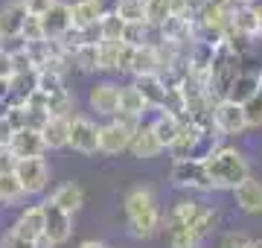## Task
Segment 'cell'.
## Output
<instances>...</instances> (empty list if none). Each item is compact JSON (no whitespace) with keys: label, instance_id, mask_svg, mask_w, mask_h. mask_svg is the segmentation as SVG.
Segmentation results:
<instances>
[{"label":"cell","instance_id":"obj_4","mask_svg":"<svg viewBox=\"0 0 262 248\" xmlns=\"http://www.w3.org/2000/svg\"><path fill=\"white\" fill-rule=\"evenodd\" d=\"M99 126L84 114H73L67 120V146L73 152H82V155H96L99 152Z\"/></svg>","mask_w":262,"mask_h":248},{"label":"cell","instance_id":"obj_37","mask_svg":"<svg viewBox=\"0 0 262 248\" xmlns=\"http://www.w3.org/2000/svg\"><path fill=\"white\" fill-rule=\"evenodd\" d=\"M35 91H41V94H56V91H64V79L56 76V73H44V70H38Z\"/></svg>","mask_w":262,"mask_h":248},{"label":"cell","instance_id":"obj_38","mask_svg":"<svg viewBox=\"0 0 262 248\" xmlns=\"http://www.w3.org/2000/svg\"><path fill=\"white\" fill-rule=\"evenodd\" d=\"M251 245V237L245 231H227L225 237L219 239V248H248Z\"/></svg>","mask_w":262,"mask_h":248},{"label":"cell","instance_id":"obj_30","mask_svg":"<svg viewBox=\"0 0 262 248\" xmlns=\"http://www.w3.org/2000/svg\"><path fill=\"white\" fill-rule=\"evenodd\" d=\"M114 15L122 24H146V9H143V0H120Z\"/></svg>","mask_w":262,"mask_h":248},{"label":"cell","instance_id":"obj_7","mask_svg":"<svg viewBox=\"0 0 262 248\" xmlns=\"http://www.w3.org/2000/svg\"><path fill=\"white\" fill-rule=\"evenodd\" d=\"M41 208H44V239L56 248L64 245L67 239L73 237V216L58 210L50 201H41Z\"/></svg>","mask_w":262,"mask_h":248},{"label":"cell","instance_id":"obj_29","mask_svg":"<svg viewBox=\"0 0 262 248\" xmlns=\"http://www.w3.org/2000/svg\"><path fill=\"white\" fill-rule=\"evenodd\" d=\"M117 53H120V44L99 41V44H96V70H102V73H117Z\"/></svg>","mask_w":262,"mask_h":248},{"label":"cell","instance_id":"obj_28","mask_svg":"<svg viewBox=\"0 0 262 248\" xmlns=\"http://www.w3.org/2000/svg\"><path fill=\"white\" fill-rule=\"evenodd\" d=\"M47 114L50 117H73V94L70 91H56V94H47Z\"/></svg>","mask_w":262,"mask_h":248},{"label":"cell","instance_id":"obj_9","mask_svg":"<svg viewBox=\"0 0 262 248\" xmlns=\"http://www.w3.org/2000/svg\"><path fill=\"white\" fill-rule=\"evenodd\" d=\"M131 132L128 126L117 123V120H108V123L99 126V152L105 155H120V152H128V140H131Z\"/></svg>","mask_w":262,"mask_h":248},{"label":"cell","instance_id":"obj_25","mask_svg":"<svg viewBox=\"0 0 262 248\" xmlns=\"http://www.w3.org/2000/svg\"><path fill=\"white\" fill-rule=\"evenodd\" d=\"M38 134L44 140V149H64L67 146V117H50Z\"/></svg>","mask_w":262,"mask_h":248},{"label":"cell","instance_id":"obj_39","mask_svg":"<svg viewBox=\"0 0 262 248\" xmlns=\"http://www.w3.org/2000/svg\"><path fill=\"white\" fill-rule=\"evenodd\" d=\"M47 120H50L47 111H38V108H27V126H24V129H29V132H41Z\"/></svg>","mask_w":262,"mask_h":248},{"label":"cell","instance_id":"obj_19","mask_svg":"<svg viewBox=\"0 0 262 248\" xmlns=\"http://www.w3.org/2000/svg\"><path fill=\"white\" fill-rule=\"evenodd\" d=\"M27 20V9L20 0H6L0 6V38H12V35H20V27Z\"/></svg>","mask_w":262,"mask_h":248},{"label":"cell","instance_id":"obj_33","mask_svg":"<svg viewBox=\"0 0 262 248\" xmlns=\"http://www.w3.org/2000/svg\"><path fill=\"white\" fill-rule=\"evenodd\" d=\"M242 111H245V123H248V129H262V88L242 105Z\"/></svg>","mask_w":262,"mask_h":248},{"label":"cell","instance_id":"obj_45","mask_svg":"<svg viewBox=\"0 0 262 248\" xmlns=\"http://www.w3.org/2000/svg\"><path fill=\"white\" fill-rule=\"evenodd\" d=\"M15 163H18V158H15L9 149H0V172H12Z\"/></svg>","mask_w":262,"mask_h":248},{"label":"cell","instance_id":"obj_50","mask_svg":"<svg viewBox=\"0 0 262 248\" xmlns=\"http://www.w3.org/2000/svg\"><path fill=\"white\" fill-rule=\"evenodd\" d=\"M256 0H233V6H253Z\"/></svg>","mask_w":262,"mask_h":248},{"label":"cell","instance_id":"obj_48","mask_svg":"<svg viewBox=\"0 0 262 248\" xmlns=\"http://www.w3.org/2000/svg\"><path fill=\"white\" fill-rule=\"evenodd\" d=\"M79 248H108V245H102V242H96V239H88V242H82Z\"/></svg>","mask_w":262,"mask_h":248},{"label":"cell","instance_id":"obj_42","mask_svg":"<svg viewBox=\"0 0 262 248\" xmlns=\"http://www.w3.org/2000/svg\"><path fill=\"white\" fill-rule=\"evenodd\" d=\"M0 248H35V242H27V239H20L18 234L6 231V234H3V239H0Z\"/></svg>","mask_w":262,"mask_h":248},{"label":"cell","instance_id":"obj_35","mask_svg":"<svg viewBox=\"0 0 262 248\" xmlns=\"http://www.w3.org/2000/svg\"><path fill=\"white\" fill-rule=\"evenodd\" d=\"M70 61L76 65V70L82 73H96V47H79L70 56Z\"/></svg>","mask_w":262,"mask_h":248},{"label":"cell","instance_id":"obj_23","mask_svg":"<svg viewBox=\"0 0 262 248\" xmlns=\"http://www.w3.org/2000/svg\"><path fill=\"white\" fill-rule=\"evenodd\" d=\"M146 102H143L140 91L134 85H120V102H117V114L122 117H134V120H143L146 117Z\"/></svg>","mask_w":262,"mask_h":248},{"label":"cell","instance_id":"obj_43","mask_svg":"<svg viewBox=\"0 0 262 248\" xmlns=\"http://www.w3.org/2000/svg\"><path fill=\"white\" fill-rule=\"evenodd\" d=\"M12 134H15V129H12V126H9V120L3 117V120H0V149H9Z\"/></svg>","mask_w":262,"mask_h":248},{"label":"cell","instance_id":"obj_49","mask_svg":"<svg viewBox=\"0 0 262 248\" xmlns=\"http://www.w3.org/2000/svg\"><path fill=\"white\" fill-rule=\"evenodd\" d=\"M6 114H9V102H6V99H0V120H3Z\"/></svg>","mask_w":262,"mask_h":248},{"label":"cell","instance_id":"obj_15","mask_svg":"<svg viewBox=\"0 0 262 248\" xmlns=\"http://www.w3.org/2000/svg\"><path fill=\"white\" fill-rule=\"evenodd\" d=\"M50 204H56L58 210H64V213H70V216H76V210L84 204V190L79 181H64L58 184L56 190L50 193Z\"/></svg>","mask_w":262,"mask_h":248},{"label":"cell","instance_id":"obj_44","mask_svg":"<svg viewBox=\"0 0 262 248\" xmlns=\"http://www.w3.org/2000/svg\"><path fill=\"white\" fill-rule=\"evenodd\" d=\"M15 76V67H12V56H6L0 50V79H12Z\"/></svg>","mask_w":262,"mask_h":248},{"label":"cell","instance_id":"obj_16","mask_svg":"<svg viewBox=\"0 0 262 248\" xmlns=\"http://www.w3.org/2000/svg\"><path fill=\"white\" fill-rule=\"evenodd\" d=\"M9 152L15 158H44V140H41V134L38 132H29V129H20V132L12 134L9 140Z\"/></svg>","mask_w":262,"mask_h":248},{"label":"cell","instance_id":"obj_27","mask_svg":"<svg viewBox=\"0 0 262 248\" xmlns=\"http://www.w3.org/2000/svg\"><path fill=\"white\" fill-rule=\"evenodd\" d=\"M24 199H27V193L20 190V184L15 181V175L12 172H0V204L3 208H12V204H18Z\"/></svg>","mask_w":262,"mask_h":248},{"label":"cell","instance_id":"obj_46","mask_svg":"<svg viewBox=\"0 0 262 248\" xmlns=\"http://www.w3.org/2000/svg\"><path fill=\"white\" fill-rule=\"evenodd\" d=\"M251 9H253V15H256V29H259V38H262V0H256Z\"/></svg>","mask_w":262,"mask_h":248},{"label":"cell","instance_id":"obj_51","mask_svg":"<svg viewBox=\"0 0 262 248\" xmlns=\"http://www.w3.org/2000/svg\"><path fill=\"white\" fill-rule=\"evenodd\" d=\"M35 248H56V245H50L47 239H38V242H35Z\"/></svg>","mask_w":262,"mask_h":248},{"label":"cell","instance_id":"obj_13","mask_svg":"<svg viewBox=\"0 0 262 248\" xmlns=\"http://www.w3.org/2000/svg\"><path fill=\"white\" fill-rule=\"evenodd\" d=\"M233 199H236V208L242 210V213H248V216H256V213H262V181L259 178H253V175H248L239 187H233Z\"/></svg>","mask_w":262,"mask_h":248},{"label":"cell","instance_id":"obj_36","mask_svg":"<svg viewBox=\"0 0 262 248\" xmlns=\"http://www.w3.org/2000/svg\"><path fill=\"white\" fill-rule=\"evenodd\" d=\"M20 38L27 41V44H38V41H44V27H41V18L27 15L24 27H20Z\"/></svg>","mask_w":262,"mask_h":248},{"label":"cell","instance_id":"obj_10","mask_svg":"<svg viewBox=\"0 0 262 248\" xmlns=\"http://www.w3.org/2000/svg\"><path fill=\"white\" fill-rule=\"evenodd\" d=\"M12 234H18L20 239H27V242H38V239H44V208L41 204H29V208L20 210V216L15 219L12 225Z\"/></svg>","mask_w":262,"mask_h":248},{"label":"cell","instance_id":"obj_52","mask_svg":"<svg viewBox=\"0 0 262 248\" xmlns=\"http://www.w3.org/2000/svg\"><path fill=\"white\" fill-rule=\"evenodd\" d=\"M248 248H262V239H251V245Z\"/></svg>","mask_w":262,"mask_h":248},{"label":"cell","instance_id":"obj_11","mask_svg":"<svg viewBox=\"0 0 262 248\" xmlns=\"http://www.w3.org/2000/svg\"><path fill=\"white\" fill-rule=\"evenodd\" d=\"M41 27H44V38L58 41L67 29L73 27V20H70V3L56 0V3H53L44 15H41Z\"/></svg>","mask_w":262,"mask_h":248},{"label":"cell","instance_id":"obj_17","mask_svg":"<svg viewBox=\"0 0 262 248\" xmlns=\"http://www.w3.org/2000/svg\"><path fill=\"white\" fill-rule=\"evenodd\" d=\"M201 137H204V134L198 132L192 123H184V126H181V132H178V137L169 143V155H172V161H189L192 152H195V146L201 143Z\"/></svg>","mask_w":262,"mask_h":248},{"label":"cell","instance_id":"obj_21","mask_svg":"<svg viewBox=\"0 0 262 248\" xmlns=\"http://www.w3.org/2000/svg\"><path fill=\"white\" fill-rule=\"evenodd\" d=\"M131 85L140 91L146 108H155V111H160V108H163V99H166V85L160 82V76H140V79H134Z\"/></svg>","mask_w":262,"mask_h":248},{"label":"cell","instance_id":"obj_40","mask_svg":"<svg viewBox=\"0 0 262 248\" xmlns=\"http://www.w3.org/2000/svg\"><path fill=\"white\" fill-rule=\"evenodd\" d=\"M24 3V9H27V15H35V18H41L44 12L56 3V0H20Z\"/></svg>","mask_w":262,"mask_h":248},{"label":"cell","instance_id":"obj_18","mask_svg":"<svg viewBox=\"0 0 262 248\" xmlns=\"http://www.w3.org/2000/svg\"><path fill=\"white\" fill-rule=\"evenodd\" d=\"M128 73L134 79L140 76H158L160 73V58H158V50L151 44H143V47H134V56H131V67Z\"/></svg>","mask_w":262,"mask_h":248},{"label":"cell","instance_id":"obj_22","mask_svg":"<svg viewBox=\"0 0 262 248\" xmlns=\"http://www.w3.org/2000/svg\"><path fill=\"white\" fill-rule=\"evenodd\" d=\"M262 88V79L259 76H251V73H239V76L230 82V88H227L225 99L227 102H236V105H245L248 99H251L256 91Z\"/></svg>","mask_w":262,"mask_h":248},{"label":"cell","instance_id":"obj_14","mask_svg":"<svg viewBox=\"0 0 262 248\" xmlns=\"http://www.w3.org/2000/svg\"><path fill=\"white\" fill-rule=\"evenodd\" d=\"M128 152L140 161H149V158H158L163 152V146L158 143V137L151 132V123H140L134 132H131V140H128Z\"/></svg>","mask_w":262,"mask_h":248},{"label":"cell","instance_id":"obj_20","mask_svg":"<svg viewBox=\"0 0 262 248\" xmlns=\"http://www.w3.org/2000/svg\"><path fill=\"white\" fill-rule=\"evenodd\" d=\"M105 15H102V3L99 0H76L70 3V20H73V29H88L99 24Z\"/></svg>","mask_w":262,"mask_h":248},{"label":"cell","instance_id":"obj_24","mask_svg":"<svg viewBox=\"0 0 262 248\" xmlns=\"http://www.w3.org/2000/svg\"><path fill=\"white\" fill-rule=\"evenodd\" d=\"M181 126H184V120L166 114V111H160V114L151 120V132H155V137H158V143L163 146V149H169V143L178 137Z\"/></svg>","mask_w":262,"mask_h":248},{"label":"cell","instance_id":"obj_5","mask_svg":"<svg viewBox=\"0 0 262 248\" xmlns=\"http://www.w3.org/2000/svg\"><path fill=\"white\" fill-rule=\"evenodd\" d=\"M169 181L175 184L178 190H198V193L213 190V184L207 178V170L201 161H172V167H169Z\"/></svg>","mask_w":262,"mask_h":248},{"label":"cell","instance_id":"obj_1","mask_svg":"<svg viewBox=\"0 0 262 248\" xmlns=\"http://www.w3.org/2000/svg\"><path fill=\"white\" fill-rule=\"evenodd\" d=\"M122 210H125V219H128V234L134 239H151L163 228L158 199L149 187H131L122 199Z\"/></svg>","mask_w":262,"mask_h":248},{"label":"cell","instance_id":"obj_6","mask_svg":"<svg viewBox=\"0 0 262 248\" xmlns=\"http://www.w3.org/2000/svg\"><path fill=\"white\" fill-rule=\"evenodd\" d=\"M213 129H215V134H222V137H239V134H245L248 132V123H245L242 105L219 99V102L213 105Z\"/></svg>","mask_w":262,"mask_h":248},{"label":"cell","instance_id":"obj_32","mask_svg":"<svg viewBox=\"0 0 262 248\" xmlns=\"http://www.w3.org/2000/svg\"><path fill=\"white\" fill-rule=\"evenodd\" d=\"M99 32H102V41L122 44V32H125V24H122L117 15H105V18L99 20Z\"/></svg>","mask_w":262,"mask_h":248},{"label":"cell","instance_id":"obj_47","mask_svg":"<svg viewBox=\"0 0 262 248\" xmlns=\"http://www.w3.org/2000/svg\"><path fill=\"white\" fill-rule=\"evenodd\" d=\"M0 99H9V79H0Z\"/></svg>","mask_w":262,"mask_h":248},{"label":"cell","instance_id":"obj_34","mask_svg":"<svg viewBox=\"0 0 262 248\" xmlns=\"http://www.w3.org/2000/svg\"><path fill=\"white\" fill-rule=\"evenodd\" d=\"M166 239H169V248H201V239L195 237V231L192 228L169 231Z\"/></svg>","mask_w":262,"mask_h":248},{"label":"cell","instance_id":"obj_41","mask_svg":"<svg viewBox=\"0 0 262 248\" xmlns=\"http://www.w3.org/2000/svg\"><path fill=\"white\" fill-rule=\"evenodd\" d=\"M131 56H134V47H128V44H120V53H117V73H128Z\"/></svg>","mask_w":262,"mask_h":248},{"label":"cell","instance_id":"obj_31","mask_svg":"<svg viewBox=\"0 0 262 248\" xmlns=\"http://www.w3.org/2000/svg\"><path fill=\"white\" fill-rule=\"evenodd\" d=\"M215 228H219V213H215L213 208H207V204H204V208H201V213L195 216V222H192V231H195V237L204 242V239L210 237Z\"/></svg>","mask_w":262,"mask_h":248},{"label":"cell","instance_id":"obj_3","mask_svg":"<svg viewBox=\"0 0 262 248\" xmlns=\"http://www.w3.org/2000/svg\"><path fill=\"white\" fill-rule=\"evenodd\" d=\"M12 175L27 196H41L50 187V163L44 158H20Z\"/></svg>","mask_w":262,"mask_h":248},{"label":"cell","instance_id":"obj_26","mask_svg":"<svg viewBox=\"0 0 262 248\" xmlns=\"http://www.w3.org/2000/svg\"><path fill=\"white\" fill-rule=\"evenodd\" d=\"M239 73H251V76L262 79V38L251 41V47L245 50V56H239Z\"/></svg>","mask_w":262,"mask_h":248},{"label":"cell","instance_id":"obj_12","mask_svg":"<svg viewBox=\"0 0 262 248\" xmlns=\"http://www.w3.org/2000/svg\"><path fill=\"white\" fill-rule=\"evenodd\" d=\"M201 208H204V201L198 199H189V196L178 199L166 213V234L169 231H181V228H192V222L201 213Z\"/></svg>","mask_w":262,"mask_h":248},{"label":"cell","instance_id":"obj_2","mask_svg":"<svg viewBox=\"0 0 262 248\" xmlns=\"http://www.w3.org/2000/svg\"><path fill=\"white\" fill-rule=\"evenodd\" d=\"M201 163H204L213 190H233L251 175L248 158L239 149H233V146H215L210 152V158H204Z\"/></svg>","mask_w":262,"mask_h":248},{"label":"cell","instance_id":"obj_8","mask_svg":"<svg viewBox=\"0 0 262 248\" xmlns=\"http://www.w3.org/2000/svg\"><path fill=\"white\" fill-rule=\"evenodd\" d=\"M117 102H120V85L111 82V79H102L96 82L91 91H88V105L96 117H108L111 120L117 114Z\"/></svg>","mask_w":262,"mask_h":248}]
</instances>
